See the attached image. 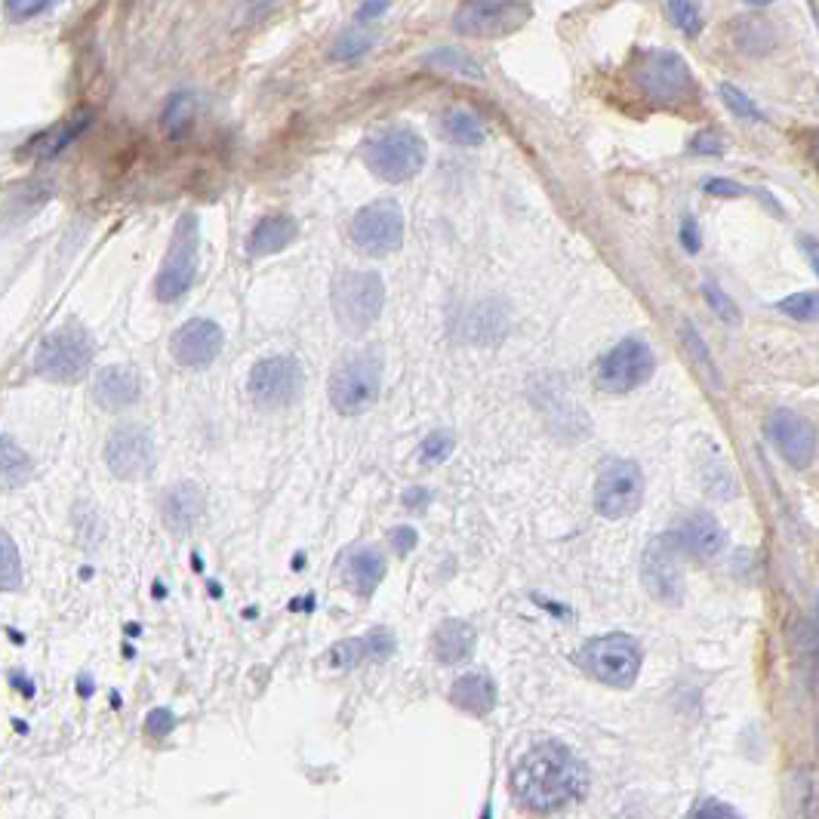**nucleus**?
Returning <instances> with one entry per match:
<instances>
[{
    "label": "nucleus",
    "mask_w": 819,
    "mask_h": 819,
    "mask_svg": "<svg viewBox=\"0 0 819 819\" xmlns=\"http://www.w3.org/2000/svg\"><path fill=\"white\" fill-rule=\"evenodd\" d=\"M348 238L358 253L364 256H388L403 244V210L401 203L382 198V201L367 203L360 207L355 219H351V229Z\"/></svg>",
    "instance_id": "6e6552de"
},
{
    "label": "nucleus",
    "mask_w": 819,
    "mask_h": 819,
    "mask_svg": "<svg viewBox=\"0 0 819 819\" xmlns=\"http://www.w3.org/2000/svg\"><path fill=\"white\" fill-rule=\"evenodd\" d=\"M669 15L675 19V25L684 34H700V29H703V15L693 3H669Z\"/></svg>",
    "instance_id": "f704fd0d"
},
{
    "label": "nucleus",
    "mask_w": 819,
    "mask_h": 819,
    "mask_svg": "<svg viewBox=\"0 0 819 819\" xmlns=\"http://www.w3.org/2000/svg\"><path fill=\"white\" fill-rule=\"evenodd\" d=\"M379 388H382V355L376 348H364L336 360L327 391L336 413L360 417L376 403Z\"/></svg>",
    "instance_id": "7ed1b4c3"
},
{
    "label": "nucleus",
    "mask_w": 819,
    "mask_h": 819,
    "mask_svg": "<svg viewBox=\"0 0 819 819\" xmlns=\"http://www.w3.org/2000/svg\"><path fill=\"white\" fill-rule=\"evenodd\" d=\"M198 262H201V222L195 213H186L176 222L170 250H167L158 281H155L158 302L170 305V302L182 300L188 290L195 287Z\"/></svg>",
    "instance_id": "39448f33"
},
{
    "label": "nucleus",
    "mask_w": 819,
    "mask_h": 819,
    "mask_svg": "<svg viewBox=\"0 0 819 819\" xmlns=\"http://www.w3.org/2000/svg\"><path fill=\"white\" fill-rule=\"evenodd\" d=\"M93 364V336L81 324L53 330L34 355V370L50 382H81Z\"/></svg>",
    "instance_id": "423d86ee"
},
{
    "label": "nucleus",
    "mask_w": 819,
    "mask_h": 819,
    "mask_svg": "<svg viewBox=\"0 0 819 819\" xmlns=\"http://www.w3.org/2000/svg\"><path fill=\"white\" fill-rule=\"evenodd\" d=\"M302 367L300 360L290 355H272L253 364L250 379H246V391L256 407L262 410H281L300 398L302 391Z\"/></svg>",
    "instance_id": "9b49d317"
},
{
    "label": "nucleus",
    "mask_w": 819,
    "mask_h": 819,
    "mask_svg": "<svg viewBox=\"0 0 819 819\" xmlns=\"http://www.w3.org/2000/svg\"><path fill=\"white\" fill-rule=\"evenodd\" d=\"M422 65H429L434 72L469 77V81H484V69H481L469 53L456 50V46H438V50H429V53L422 56Z\"/></svg>",
    "instance_id": "cd10ccee"
},
{
    "label": "nucleus",
    "mask_w": 819,
    "mask_h": 819,
    "mask_svg": "<svg viewBox=\"0 0 819 819\" xmlns=\"http://www.w3.org/2000/svg\"><path fill=\"white\" fill-rule=\"evenodd\" d=\"M429 500H431L429 490L413 487V490H407V493H403V505H410V508H417V505H426Z\"/></svg>",
    "instance_id": "a18cd8bd"
},
{
    "label": "nucleus",
    "mask_w": 819,
    "mask_h": 819,
    "mask_svg": "<svg viewBox=\"0 0 819 819\" xmlns=\"http://www.w3.org/2000/svg\"><path fill=\"white\" fill-rule=\"evenodd\" d=\"M657 358L641 339H622L598 360V388L607 395H629L653 376Z\"/></svg>",
    "instance_id": "9d476101"
},
{
    "label": "nucleus",
    "mask_w": 819,
    "mask_h": 819,
    "mask_svg": "<svg viewBox=\"0 0 819 819\" xmlns=\"http://www.w3.org/2000/svg\"><path fill=\"white\" fill-rule=\"evenodd\" d=\"M767 438L774 441V447L791 469H807L813 462L817 431L805 417H798L791 410H776L774 417L767 419Z\"/></svg>",
    "instance_id": "dca6fc26"
},
{
    "label": "nucleus",
    "mask_w": 819,
    "mask_h": 819,
    "mask_svg": "<svg viewBox=\"0 0 819 819\" xmlns=\"http://www.w3.org/2000/svg\"><path fill=\"white\" fill-rule=\"evenodd\" d=\"M222 345H225L222 327L210 317H195V321H188V324H182L179 330L172 333L170 355L179 367L203 370V367H210L219 358Z\"/></svg>",
    "instance_id": "2eb2a0df"
},
{
    "label": "nucleus",
    "mask_w": 819,
    "mask_h": 819,
    "mask_svg": "<svg viewBox=\"0 0 819 819\" xmlns=\"http://www.w3.org/2000/svg\"><path fill=\"white\" fill-rule=\"evenodd\" d=\"M172 724H176V718H172V712H167V708H155V712L145 718V727H148V733H151L155 739H164V736L172 731Z\"/></svg>",
    "instance_id": "58836bf2"
},
{
    "label": "nucleus",
    "mask_w": 819,
    "mask_h": 819,
    "mask_svg": "<svg viewBox=\"0 0 819 819\" xmlns=\"http://www.w3.org/2000/svg\"><path fill=\"white\" fill-rule=\"evenodd\" d=\"M675 539L684 552L705 560L721 555V548H724V531H721V524L712 515H703V512L687 517V521L678 527Z\"/></svg>",
    "instance_id": "412c9836"
},
{
    "label": "nucleus",
    "mask_w": 819,
    "mask_h": 819,
    "mask_svg": "<svg viewBox=\"0 0 819 819\" xmlns=\"http://www.w3.org/2000/svg\"><path fill=\"white\" fill-rule=\"evenodd\" d=\"M693 151H696V155H721V151H724V143H721L715 133H696Z\"/></svg>",
    "instance_id": "ea45409f"
},
{
    "label": "nucleus",
    "mask_w": 819,
    "mask_h": 819,
    "mask_svg": "<svg viewBox=\"0 0 819 819\" xmlns=\"http://www.w3.org/2000/svg\"><path fill=\"white\" fill-rule=\"evenodd\" d=\"M644 503V472L632 460H607L595 484V508L607 521L632 517Z\"/></svg>",
    "instance_id": "0eeeda50"
},
{
    "label": "nucleus",
    "mask_w": 819,
    "mask_h": 819,
    "mask_svg": "<svg viewBox=\"0 0 819 819\" xmlns=\"http://www.w3.org/2000/svg\"><path fill=\"white\" fill-rule=\"evenodd\" d=\"M721 99H724V105L731 108L733 115L743 117V120H758V124L764 120V115L752 105V99H748L746 93H739L733 84H721Z\"/></svg>",
    "instance_id": "72a5a7b5"
},
{
    "label": "nucleus",
    "mask_w": 819,
    "mask_h": 819,
    "mask_svg": "<svg viewBox=\"0 0 819 819\" xmlns=\"http://www.w3.org/2000/svg\"><path fill=\"white\" fill-rule=\"evenodd\" d=\"M703 293H705V300H708V305H712V312H715V315L724 317L727 324H736V321H739V312H736V305L727 300V293H721L715 284H705Z\"/></svg>",
    "instance_id": "c9c22d12"
},
{
    "label": "nucleus",
    "mask_w": 819,
    "mask_h": 819,
    "mask_svg": "<svg viewBox=\"0 0 819 819\" xmlns=\"http://www.w3.org/2000/svg\"><path fill=\"white\" fill-rule=\"evenodd\" d=\"M364 164L376 172L382 182H407L413 179L426 164V143L417 129L410 127H386L374 133L364 143Z\"/></svg>",
    "instance_id": "20e7f679"
},
{
    "label": "nucleus",
    "mask_w": 819,
    "mask_h": 819,
    "mask_svg": "<svg viewBox=\"0 0 819 819\" xmlns=\"http://www.w3.org/2000/svg\"><path fill=\"white\" fill-rule=\"evenodd\" d=\"M703 188L708 195H718V198H739L743 195V186H736L731 179H708Z\"/></svg>",
    "instance_id": "a19ab883"
},
{
    "label": "nucleus",
    "mask_w": 819,
    "mask_h": 819,
    "mask_svg": "<svg viewBox=\"0 0 819 819\" xmlns=\"http://www.w3.org/2000/svg\"><path fill=\"white\" fill-rule=\"evenodd\" d=\"M300 234L296 219L287 213H274L259 219L253 234L246 238V253L250 256H269V253H281L284 246H290Z\"/></svg>",
    "instance_id": "4be33fe9"
},
{
    "label": "nucleus",
    "mask_w": 819,
    "mask_h": 819,
    "mask_svg": "<svg viewBox=\"0 0 819 819\" xmlns=\"http://www.w3.org/2000/svg\"><path fill=\"white\" fill-rule=\"evenodd\" d=\"M431 650H434L438 662H444V665L465 662L474 650V629L462 619H447L431 634Z\"/></svg>",
    "instance_id": "b1692460"
},
{
    "label": "nucleus",
    "mask_w": 819,
    "mask_h": 819,
    "mask_svg": "<svg viewBox=\"0 0 819 819\" xmlns=\"http://www.w3.org/2000/svg\"><path fill=\"white\" fill-rule=\"evenodd\" d=\"M339 570H343L345 586L358 598H374L379 582L386 579V555L370 543H358V546L345 548V555L339 558Z\"/></svg>",
    "instance_id": "a211bd4d"
},
{
    "label": "nucleus",
    "mask_w": 819,
    "mask_h": 819,
    "mask_svg": "<svg viewBox=\"0 0 819 819\" xmlns=\"http://www.w3.org/2000/svg\"><path fill=\"white\" fill-rule=\"evenodd\" d=\"M160 517H164V527L176 536H188L201 524L203 517V493L198 484L191 481H179L164 493L160 500Z\"/></svg>",
    "instance_id": "6ab92c4d"
},
{
    "label": "nucleus",
    "mask_w": 819,
    "mask_h": 819,
    "mask_svg": "<svg viewBox=\"0 0 819 819\" xmlns=\"http://www.w3.org/2000/svg\"><path fill=\"white\" fill-rule=\"evenodd\" d=\"M582 669L610 687H632L641 672V647L629 634H603L582 647Z\"/></svg>",
    "instance_id": "1a4fd4ad"
},
{
    "label": "nucleus",
    "mask_w": 819,
    "mask_h": 819,
    "mask_svg": "<svg viewBox=\"0 0 819 819\" xmlns=\"http://www.w3.org/2000/svg\"><path fill=\"white\" fill-rule=\"evenodd\" d=\"M50 10V3H7V15L10 19H31Z\"/></svg>",
    "instance_id": "79ce46f5"
},
{
    "label": "nucleus",
    "mask_w": 819,
    "mask_h": 819,
    "mask_svg": "<svg viewBox=\"0 0 819 819\" xmlns=\"http://www.w3.org/2000/svg\"><path fill=\"white\" fill-rule=\"evenodd\" d=\"M191 112H195V102L188 93H176L167 102V108H164V117H160V124H164V133L170 136V139H186L188 129H191Z\"/></svg>",
    "instance_id": "c85d7f7f"
},
{
    "label": "nucleus",
    "mask_w": 819,
    "mask_h": 819,
    "mask_svg": "<svg viewBox=\"0 0 819 819\" xmlns=\"http://www.w3.org/2000/svg\"><path fill=\"white\" fill-rule=\"evenodd\" d=\"M374 43H376L374 34H367V31H360L358 25H355V29H348L339 41L333 43L330 56L333 59H358V56H364Z\"/></svg>",
    "instance_id": "7c9ffc66"
},
{
    "label": "nucleus",
    "mask_w": 819,
    "mask_h": 819,
    "mask_svg": "<svg viewBox=\"0 0 819 819\" xmlns=\"http://www.w3.org/2000/svg\"><path fill=\"white\" fill-rule=\"evenodd\" d=\"M450 703L469 715H487L496 705V687L487 675H465L450 687Z\"/></svg>",
    "instance_id": "393cba45"
},
{
    "label": "nucleus",
    "mask_w": 819,
    "mask_h": 819,
    "mask_svg": "<svg viewBox=\"0 0 819 819\" xmlns=\"http://www.w3.org/2000/svg\"><path fill=\"white\" fill-rule=\"evenodd\" d=\"M638 84L650 99L657 102H684L693 93L687 62L672 50L647 53L641 69H638Z\"/></svg>",
    "instance_id": "ddd939ff"
},
{
    "label": "nucleus",
    "mask_w": 819,
    "mask_h": 819,
    "mask_svg": "<svg viewBox=\"0 0 819 819\" xmlns=\"http://www.w3.org/2000/svg\"><path fill=\"white\" fill-rule=\"evenodd\" d=\"M817 613H819V603H817Z\"/></svg>",
    "instance_id": "de8ad7c7"
},
{
    "label": "nucleus",
    "mask_w": 819,
    "mask_h": 819,
    "mask_svg": "<svg viewBox=\"0 0 819 819\" xmlns=\"http://www.w3.org/2000/svg\"><path fill=\"white\" fill-rule=\"evenodd\" d=\"M382 13H388V3H364V7H358L355 19H358V22H367V19H376V15Z\"/></svg>",
    "instance_id": "c03bdc74"
},
{
    "label": "nucleus",
    "mask_w": 819,
    "mask_h": 819,
    "mask_svg": "<svg viewBox=\"0 0 819 819\" xmlns=\"http://www.w3.org/2000/svg\"><path fill=\"white\" fill-rule=\"evenodd\" d=\"M34 474V462L31 456L15 444L10 434L0 438V481H3V490H19L25 487Z\"/></svg>",
    "instance_id": "bb28decb"
},
{
    "label": "nucleus",
    "mask_w": 819,
    "mask_h": 819,
    "mask_svg": "<svg viewBox=\"0 0 819 819\" xmlns=\"http://www.w3.org/2000/svg\"><path fill=\"white\" fill-rule=\"evenodd\" d=\"M678 552H681V546H678L675 533H672L665 539H657L644 555L647 589H650L653 598H660L665 603H678L681 601V591H684L681 570H678Z\"/></svg>",
    "instance_id": "f3484780"
},
{
    "label": "nucleus",
    "mask_w": 819,
    "mask_h": 819,
    "mask_svg": "<svg viewBox=\"0 0 819 819\" xmlns=\"http://www.w3.org/2000/svg\"><path fill=\"white\" fill-rule=\"evenodd\" d=\"M139 395H143V379L127 364L102 367L93 382V398L105 410H127L139 401Z\"/></svg>",
    "instance_id": "aec40b11"
},
{
    "label": "nucleus",
    "mask_w": 819,
    "mask_h": 819,
    "mask_svg": "<svg viewBox=\"0 0 819 819\" xmlns=\"http://www.w3.org/2000/svg\"><path fill=\"white\" fill-rule=\"evenodd\" d=\"M690 819H743L731 805L715 801V798H705L700 805L690 810Z\"/></svg>",
    "instance_id": "e433bc0d"
},
{
    "label": "nucleus",
    "mask_w": 819,
    "mask_h": 819,
    "mask_svg": "<svg viewBox=\"0 0 819 819\" xmlns=\"http://www.w3.org/2000/svg\"><path fill=\"white\" fill-rule=\"evenodd\" d=\"M441 136L447 143L453 145H465V148H477L487 139V129L481 124V117L465 112V108H450L441 117Z\"/></svg>",
    "instance_id": "a878e982"
},
{
    "label": "nucleus",
    "mask_w": 819,
    "mask_h": 819,
    "mask_svg": "<svg viewBox=\"0 0 819 819\" xmlns=\"http://www.w3.org/2000/svg\"><path fill=\"white\" fill-rule=\"evenodd\" d=\"M330 305L339 327L348 333H364L374 327L382 305H386V284L376 272L364 269H343L333 274Z\"/></svg>",
    "instance_id": "f03ea898"
},
{
    "label": "nucleus",
    "mask_w": 819,
    "mask_h": 819,
    "mask_svg": "<svg viewBox=\"0 0 819 819\" xmlns=\"http://www.w3.org/2000/svg\"><path fill=\"white\" fill-rule=\"evenodd\" d=\"M453 434L450 431H431L429 438L419 444V460L429 462V465H438V462L450 460V453H453Z\"/></svg>",
    "instance_id": "473e14b6"
},
{
    "label": "nucleus",
    "mask_w": 819,
    "mask_h": 819,
    "mask_svg": "<svg viewBox=\"0 0 819 819\" xmlns=\"http://www.w3.org/2000/svg\"><path fill=\"white\" fill-rule=\"evenodd\" d=\"M681 244L687 253H696L700 250V229H696V219H684V225H681Z\"/></svg>",
    "instance_id": "37998d69"
},
{
    "label": "nucleus",
    "mask_w": 819,
    "mask_h": 819,
    "mask_svg": "<svg viewBox=\"0 0 819 819\" xmlns=\"http://www.w3.org/2000/svg\"><path fill=\"white\" fill-rule=\"evenodd\" d=\"M391 653H395V634L388 632V629H374V632L364 634V638H351V641H343V644L333 647L330 660L333 665L351 669V665H358L364 660L382 662Z\"/></svg>",
    "instance_id": "5701e85b"
},
{
    "label": "nucleus",
    "mask_w": 819,
    "mask_h": 819,
    "mask_svg": "<svg viewBox=\"0 0 819 819\" xmlns=\"http://www.w3.org/2000/svg\"><path fill=\"white\" fill-rule=\"evenodd\" d=\"M779 312L795 317V321L813 324V321H819V293H795V296H786V300L779 302Z\"/></svg>",
    "instance_id": "2f4dec72"
},
{
    "label": "nucleus",
    "mask_w": 819,
    "mask_h": 819,
    "mask_svg": "<svg viewBox=\"0 0 819 819\" xmlns=\"http://www.w3.org/2000/svg\"><path fill=\"white\" fill-rule=\"evenodd\" d=\"M388 539H391V546H395V552H398V555H410V552L417 548L419 533L413 531V527L401 524V527H395V531L388 533Z\"/></svg>",
    "instance_id": "4c0bfd02"
},
{
    "label": "nucleus",
    "mask_w": 819,
    "mask_h": 819,
    "mask_svg": "<svg viewBox=\"0 0 819 819\" xmlns=\"http://www.w3.org/2000/svg\"><path fill=\"white\" fill-rule=\"evenodd\" d=\"M155 441L143 426H120L105 441V465L115 477L124 481H143L155 472Z\"/></svg>",
    "instance_id": "f8f14e48"
},
{
    "label": "nucleus",
    "mask_w": 819,
    "mask_h": 819,
    "mask_svg": "<svg viewBox=\"0 0 819 819\" xmlns=\"http://www.w3.org/2000/svg\"><path fill=\"white\" fill-rule=\"evenodd\" d=\"M589 789V770L574 752L560 743L533 746L512 774V791L517 805L539 817L560 813L576 805Z\"/></svg>",
    "instance_id": "f257e3e1"
},
{
    "label": "nucleus",
    "mask_w": 819,
    "mask_h": 819,
    "mask_svg": "<svg viewBox=\"0 0 819 819\" xmlns=\"http://www.w3.org/2000/svg\"><path fill=\"white\" fill-rule=\"evenodd\" d=\"M801 246H805V253L807 259H810V265H813V272L819 274V241H813V238H801Z\"/></svg>",
    "instance_id": "49530a36"
},
{
    "label": "nucleus",
    "mask_w": 819,
    "mask_h": 819,
    "mask_svg": "<svg viewBox=\"0 0 819 819\" xmlns=\"http://www.w3.org/2000/svg\"><path fill=\"white\" fill-rule=\"evenodd\" d=\"M531 15L527 3H462L453 25L469 38H503L521 29Z\"/></svg>",
    "instance_id": "4468645a"
},
{
    "label": "nucleus",
    "mask_w": 819,
    "mask_h": 819,
    "mask_svg": "<svg viewBox=\"0 0 819 819\" xmlns=\"http://www.w3.org/2000/svg\"><path fill=\"white\" fill-rule=\"evenodd\" d=\"M0 552H3V567H0V586L3 591H15L22 582V564H19V552L10 533L0 536Z\"/></svg>",
    "instance_id": "c756f323"
}]
</instances>
